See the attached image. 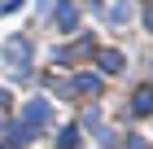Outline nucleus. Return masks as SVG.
Returning <instances> with one entry per match:
<instances>
[{
	"label": "nucleus",
	"instance_id": "obj_6",
	"mask_svg": "<svg viewBox=\"0 0 153 149\" xmlns=\"http://www.w3.org/2000/svg\"><path fill=\"white\" fill-rule=\"evenodd\" d=\"M136 114H153V88H136V101H131Z\"/></svg>",
	"mask_w": 153,
	"mask_h": 149
},
{
	"label": "nucleus",
	"instance_id": "obj_2",
	"mask_svg": "<svg viewBox=\"0 0 153 149\" xmlns=\"http://www.w3.org/2000/svg\"><path fill=\"white\" fill-rule=\"evenodd\" d=\"M48 118H53V105H48L44 97H39V101H31V105H26V114H22V127H31V132H35V127H44Z\"/></svg>",
	"mask_w": 153,
	"mask_h": 149
},
{
	"label": "nucleus",
	"instance_id": "obj_1",
	"mask_svg": "<svg viewBox=\"0 0 153 149\" xmlns=\"http://www.w3.org/2000/svg\"><path fill=\"white\" fill-rule=\"evenodd\" d=\"M4 66H13L18 75H26V66H31V40L26 35H9L4 40Z\"/></svg>",
	"mask_w": 153,
	"mask_h": 149
},
{
	"label": "nucleus",
	"instance_id": "obj_3",
	"mask_svg": "<svg viewBox=\"0 0 153 149\" xmlns=\"http://www.w3.org/2000/svg\"><path fill=\"white\" fill-rule=\"evenodd\" d=\"M96 70H101V75H118V70H123V53H118V48L96 53Z\"/></svg>",
	"mask_w": 153,
	"mask_h": 149
},
{
	"label": "nucleus",
	"instance_id": "obj_9",
	"mask_svg": "<svg viewBox=\"0 0 153 149\" xmlns=\"http://www.w3.org/2000/svg\"><path fill=\"white\" fill-rule=\"evenodd\" d=\"M144 26L153 31V0H144Z\"/></svg>",
	"mask_w": 153,
	"mask_h": 149
},
{
	"label": "nucleus",
	"instance_id": "obj_8",
	"mask_svg": "<svg viewBox=\"0 0 153 149\" xmlns=\"http://www.w3.org/2000/svg\"><path fill=\"white\" fill-rule=\"evenodd\" d=\"M57 149H79V127H66L61 140H57Z\"/></svg>",
	"mask_w": 153,
	"mask_h": 149
},
{
	"label": "nucleus",
	"instance_id": "obj_5",
	"mask_svg": "<svg viewBox=\"0 0 153 149\" xmlns=\"http://www.w3.org/2000/svg\"><path fill=\"white\" fill-rule=\"evenodd\" d=\"M70 92H83V97H96V92H101V79H96V75H74V79H70Z\"/></svg>",
	"mask_w": 153,
	"mask_h": 149
},
{
	"label": "nucleus",
	"instance_id": "obj_7",
	"mask_svg": "<svg viewBox=\"0 0 153 149\" xmlns=\"http://www.w3.org/2000/svg\"><path fill=\"white\" fill-rule=\"evenodd\" d=\"M131 18V4L127 0H114V4H109V22H127Z\"/></svg>",
	"mask_w": 153,
	"mask_h": 149
},
{
	"label": "nucleus",
	"instance_id": "obj_4",
	"mask_svg": "<svg viewBox=\"0 0 153 149\" xmlns=\"http://www.w3.org/2000/svg\"><path fill=\"white\" fill-rule=\"evenodd\" d=\"M74 22H79V9L70 0H57V31H74Z\"/></svg>",
	"mask_w": 153,
	"mask_h": 149
}]
</instances>
